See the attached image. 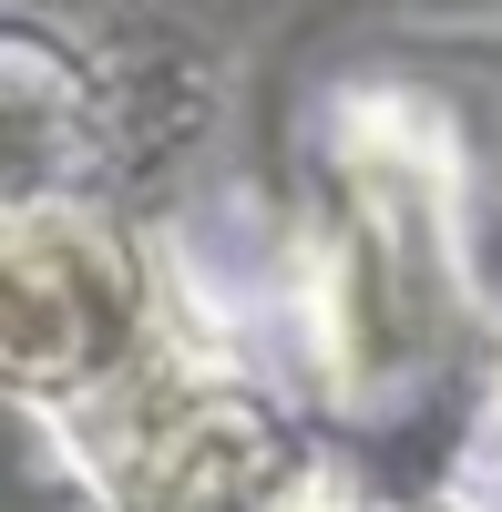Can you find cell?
I'll list each match as a JSON object with an SVG mask.
<instances>
[{"label":"cell","mask_w":502,"mask_h":512,"mask_svg":"<svg viewBox=\"0 0 502 512\" xmlns=\"http://www.w3.org/2000/svg\"><path fill=\"white\" fill-rule=\"evenodd\" d=\"M144 349V297L123 246L82 216H11L0 226V379L82 390Z\"/></svg>","instance_id":"cell-1"}]
</instances>
